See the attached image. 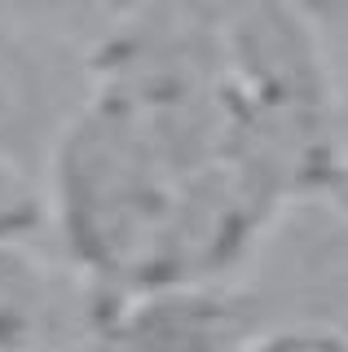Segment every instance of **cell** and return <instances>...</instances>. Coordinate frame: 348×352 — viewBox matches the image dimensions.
Masks as SVG:
<instances>
[{
    "label": "cell",
    "mask_w": 348,
    "mask_h": 352,
    "mask_svg": "<svg viewBox=\"0 0 348 352\" xmlns=\"http://www.w3.org/2000/svg\"><path fill=\"white\" fill-rule=\"evenodd\" d=\"M269 352H348V348L326 344V339H282V344L269 348Z\"/></svg>",
    "instance_id": "1"
}]
</instances>
